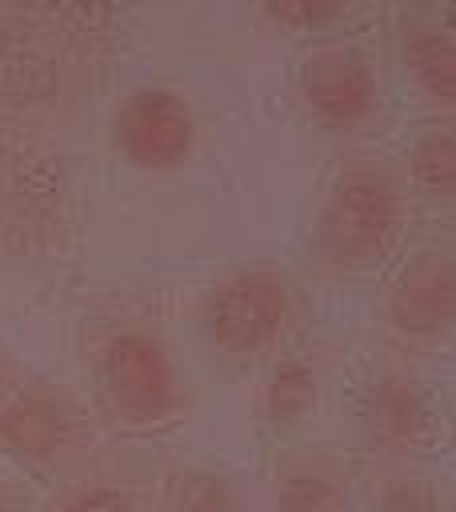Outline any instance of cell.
<instances>
[{
  "mask_svg": "<svg viewBox=\"0 0 456 512\" xmlns=\"http://www.w3.org/2000/svg\"><path fill=\"white\" fill-rule=\"evenodd\" d=\"M160 512H244L236 484L212 468H184L168 480Z\"/></svg>",
  "mask_w": 456,
  "mask_h": 512,
  "instance_id": "10",
  "label": "cell"
},
{
  "mask_svg": "<svg viewBox=\"0 0 456 512\" xmlns=\"http://www.w3.org/2000/svg\"><path fill=\"white\" fill-rule=\"evenodd\" d=\"M116 140L140 168H176L196 140L192 104L164 84L136 88L116 112Z\"/></svg>",
  "mask_w": 456,
  "mask_h": 512,
  "instance_id": "5",
  "label": "cell"
},
{
  "mask_svg": "<svg viewBox=\"0 0 456 512\" xmlns=\"http://www.w3.org/2000/svg\"><path fill=\"white\" fill-rule=\"evenodd\" d=\"M388 320L412 336H432V332L448 328V320H452V260H448V252L428 248L400 268V276L388 292Z\"/></svg>",
  "mask_w": 456,
  "mask_h": 512,
  "instance_id": "7",
  "label": "cell"
},
{
  "mask_svg": "<svg viewBox=\"0 0 456 512\" xmlns=\"http://www.w3.org/2000/svg\"><path fill=\"white\" fill-rule=\"evenodd\" d=\"M372 428L388 444H404L428 428V408L424 396L408 376H384L380 388L372 392Z\"/></svg>",
  "mask_w": 456,
  "mask_h": 512,
  "instance_id": "9",
  "label": "cell"
},
{
  "mask_svg": "<svg viewBox=\"0 0 456 512\" xmlns=\"http://www.w3.org/2000/svg\"><path fill=\"white\" fill-rule=\"evenodd\" d=\"M300 84H304V100L312 104V112L328 124H360L376 108L372 56L352 48V44H336V48L316 52L304 64Z\"/></svg>",
  "mask_w": 456,
  "mask_h": 512,
  "instance_id": "6",
  "label": "cell"
},
{
  "mask_svg": "<svg viewBox=\"0 0 456 512\" xmlns=\"http://www.w3.org/2000/svg\"><path fill=\"white\" fill-rule=\"evenodd\" d=\"M48 512H136V496L124 484L92 480V484H76L64 496H56Z\"/></svg>",
  "mask_w": 456,
  "mask_h": 512,
  "instance_id": "14",
  "label": "cell"
},
{
  "mask_svg": "<svg viewBox=\"0 0 456 512\" xmlns=\"http://www.w3.org/2000/svg\"><path fill=\"white\" fill-rule=\"evenodd\" d=\"M96 388L104 408L132 428L168 424L184 408V372L168 340L148 324L116 328L96 352Z\"/></svg>",
  "mask_w": 456,
  "mask_h": 512,
  "instance_id": "2",
  "label": "cell"
},
{
  "mask_svg": "<svg viewBox=\"0 0 456 512\" xmlns=\"http://www.w3.org/2000/svg\"><path fill=\"white\" fill-rule=\"evenodd\" d=\"M0 512H36V496L24 484L0 480Z\"/></svg>",
  "mask_w": 456,
  "mask_h": 512,
  "instance_id": "15",
  "label": "cell"
},
{
  "mask_svg": "<svg viewBox=\"0 0 456 512\" xmlns=\"http://www.w3.org/2000/svg\"><path fill=\"white\" fill-rule=\"evenodd\" d=\"M408 168H412V180H416L428 196H452V180H456V164H452V128H448V124L424 128V132L416 136V144H412Z\"/></svg>",
  "mask_w": 456,
  "mask_h": 512,
  "instance_id": "12",
  "label": "cell"
},
{
  "mask_svg": "<svg viewBox=\"0 0 456 512\" xmlns=\"http://www.w3.org/2000/svg\"><path fill=\"white\" fill-rule=\"evenodd\" d=\"M92 444V416L80 396L56 380H32L0 400V448L28 472L52 476Z\"/></svg>",
  "mask_w": 456,
  "mask_h": 512,
  "instance_id": "3",
  "label": "cell"
},
{
  "mask_svg": "<svg viewBox=\"0 0 456 512\" xmlns=\"http://www.w3.org/2000/svg\"><path fill=\"white\" fill-rule=\"evenodd\" d=\"M12 392V364H8V356L0 352V400Z\"/></svg>",
  "mask_w": 456,
  "mask_h": 512,
  "instance_id": "16",
  "label": "cell"
},
{
  "mask_svg": "<svg viewBox=\"0 0 456 512\" xmlns=\"http://www.w3.org/2000/svg\"><path fill=\"white\" fill-rule=\"evenodd\" d=\"M316 380L304 360H284L268 380V416L272 420H296L312 408Z\"/></svg>",
  "mask_w": 456,
  "mask_h": 512,
  "instance_id": "13",
  "label": "cell"
},
{
  "mask_svg": "<svg viewBox=\"0 0 456 512\" xmlns=\"http://www.w3.org/2000/svg\"><path fill=\"white\" fill-rule=\"evenodd\" d=\"M280 512H352L348 476L328 452H296L276 476Z\"/></svg>",
  "mask_w": 456,
  "mask_h": 512,
  "instance_id": "8",
  "label": "cell"
},
{
  "mask_svg": "<svg viewBox=\"0 0 456 512\" xmlns=\"http://www.w3.org/2000/svg\"><path fill=\"white\" fill-rule=\"evenodd\" d=\"M408 220L404 180L384 160H352L324 196L316 252L332 272L364 276L388 264Z\"/></svg>",
  "mask_w": 456,
  "mask_h": 512,
  "instance_id": "1",
  "label": "cell"
},
{
  "mask_svg": "<svg viewBox=\"0 0 456 512\" xmlns=\"http://www.w3.org/2000/svg\"><path fill=\"white\" fill-rule=\"evenodd\" d=\"M292 316V288L272 268H240L212 288L208 300V336L224 356H260L268 352Z\"/></svg>",
  "mask_w": 456,
  "mask_h": 512,
  "instance_id": "4",
  "label": "cell"
},
{
  "mask_svg": "<svg viewBox=\"0 0 456 512\" xmlns=\"http://www.w3.org/2000/svg\"><path fill=\"white\" fill-rule=\"evenodd\" d=\"M408 68L416 84L436 96L440 104L452 100L456 92V40L448 28H424L408 40Z\"/></svg>",
  "mask_w": 456,
  "mask_h": 512,
  "instance_id": "11",
  "label": "cell"
}]
</instances>
